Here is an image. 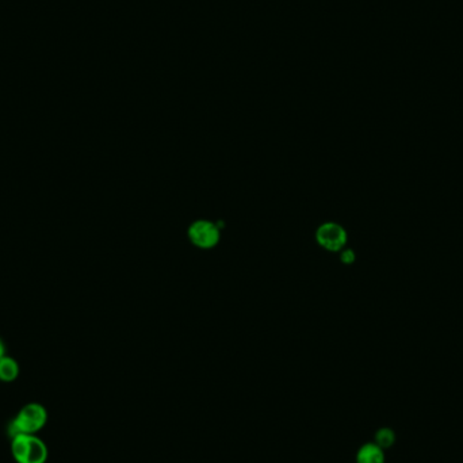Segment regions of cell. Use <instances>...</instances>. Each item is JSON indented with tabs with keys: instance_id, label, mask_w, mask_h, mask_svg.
I'll list each match as a JSON object with an SVG mask.
<instances>
[{
	"instance_id": "obj_1",
	"label": "cell",
	"mask_w": 463,
	"mask_h": 463,
	"mask_svg": "<svg viewBox=\"0 0 463 463\" xmlns=\"http://www.w3.org/2000/svg\"><path fill=\"white\" fill-rule=\"evenodd\" d=\"M48 421V412L37 403L23 406L14 419L9 423L7 434L13 439L21 434L36 435L40 432Z\"/></svg>"
},
{
	"instance_id": "obj_2",
	"label": "cell",
	"mask_w": 463,
	"mask_h": 463,
	"mask_svg": "<svg viewBox=\"0 0 463 463\" xmlns=\"http://www.w3.org/2000/svg\"><path fill=\"white\" fill-rule=\"evenodd\" d=\"M11 452L16 463H45L48 447L37 435L21 434L11 439Z\"/></svg>"
},
{
	"instance_id": "obj_3",
	"label": "cell",
	"mask_w": 463,
	"mask_h": 463,
	"mask_svg": "<svg viewBox=\"0 0 463 463\" xmlns=\"http://www.w3.org/2000/svg\"><path fill=\"white\" fill-rule=\"evenodd\" d=\"M190 241L198 248L209 249L218 244L219 241V229L210 221H195L188 228Z\"/></svg>"
},
{
	"instance_id": "obj_4",
	"label": "cell",
	"mask_w": 463,
	"mask_h": 463,
	"mask_svg": "<svg viewBox=\"0 0 463 463\" xmlns=\"http://www.w3.org/2000/svg\"><path fill=\"white\" fill-rule=\"evenodd\" d=\"M316 240L320 246L325 248L327 251L337 252L346 246L347 233L343 229V227L334 222H325L316 232Z\"/></svg>"
},
{
	"instance_id": "obj_5",
	"label": "cell",
	"mask_w": 463,
	"mask_h": 463,
	"mask_svg": "<svg viewBox=\"0 0 463 463\" xmlns=\"http://www.w3.org/2000/svg\"><path fill=\"white\" fill-rule=\"evenodd\" d=\"M356 463H385L383 449L376 443H367L356 454Z\"/></svg>"
},
{
	"instance_id": "obj_6",
	"label": "cell",
	"mask_w": 463,
	"mask_h": 463,
	"mask_svg": "<svg viewBox=\"0 0 463 463\" xmlns=\"http://www.w3.org/2000/svg\"><path fill=\"white\" fill-rule=\"evenodd\" d=\"M19 376V364L10 356H3L0 359V381L13 382Z\"/></svg>"
},
{
	"instance_id": "obj_7",
	"label": "cell",
	"mask_w": 463,
	"mask_h": 463,
	"mask_svg": "<svg viewBox=\"0 0 463 463\" xmlns=\"http://www.w3.org/2000/svg\"><path fill=\"white\" fill-rule=\"evenodd\" d=\"M394 440H396L394 432L389 428H383V430H379L376 432V445H378L381 449L391 447V445L394 443Z\"/></svg>"
},
{
	"instance_id": "obj_8",
	"label": "cell",
	"mask_w": 463,
	"mask_h": 463,
	"mask_svg": "<svg viewBox=\"0 0 463 463\" xmlns=\"http://www.w3.org/2000/svg\"><path fill=\"white\" fill-rule=\"evenodd\" d=\"M354 259H355V255H354L352 251H346V252L342 254V261H343V263H346V264H351L354 261Z\"/></svg>"
},
{
	"instance_id": "obj_9",
	"label": "cell",
	"mask_w": 463,
	"mask_h": 463,
	"mask_svg": "<svg viewBox=\"0 0 463 463\" xmlns=\"http://www.w3.org/2000/svg\"><path fill=\"white\" fill-rule=\"evenodd\" d=\"M4 352H6V348H4V344H3V342L0 340V359L4 356Z\"/></svg>"
}]
</instances>
